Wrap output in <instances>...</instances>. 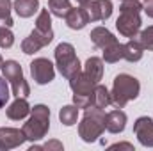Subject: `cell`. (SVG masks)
I'll list each match as a JSON object with an SVG mask.
<instances>
[{
  "label": "cell",
  "instance_id": "1",
  "mask_svg": "<svg viewBox=\"0 0 153 151\" xmlns=\"http://www.w3.org/2000/svg\"><path fill=\"white\" fill-rule=\"evenodd\" d=\"M141 11H143V2L139 0H123L119 5V16L116 20V29L119 30L121 36L125 38H137L141 32Z\"/></svg>",
  "mask_w": 153,
  "mask_h": 151
},
{
  "label": "cell",
  "instance_id": "2",
  "mask_svg": "<svg viewBox=\"0 0 153 151\" xmlns=\"http://www.w3.org/2000/svg\"><path fill=\"white\" fill-rule=\"evenodd\" d=\"M105 115L107 114L102 107H87L82 121L78 123V137L84 142H96L105 132Z\"/></svg>",
  "mask_w": 153,
  "mask_h": 151
},
{
  "label": "cell",
  "instance_id": "3",
  "mask_svg": "<svg viewBox=\"0 0 153 151\" xmlns=\"http://www.w3.org/2000/svg\"><path fill=\"white\" fill-rule=\"evenodd\" d=\"M141 93V84L134 75L119 73L116 75L111 89V100L116 109H123L128 101L135 100Z\"/></svg>",
  "mask_w": 153,
  "mask_h": 151
},
{
  "label": "cell",
  "instance_id": "4",
  "mask_svg": "<svg viewBox=\"0 0 153 151\" xmlns=\"http://www.w3.org/2000/svg\"><path fill=\"white\" fill-rule=\"evenodd\" d=\"M27 141L30 142H38L41 139H45V135L50 130V109L43 103H38L30 109V117L27 119V123L22 126Z\"/></svg>",
  "mask_w": 153,
  "mask_h": 151
},
{
  "label": "cell",
  "instance_id": "5",
  "mask_svg": "<svg viewBox=\"0 0 153 151\" xmlns=\"http://www.w3.org/2000/svg\"><path fill=\"white\" fill-rule=\"evenodd\" d=\"M98 82H94L89 75H85L84 71L76 73L73 78H70V87L73 91V105L76 109H87L93 105V94H94V87Z\"/></svg>",
  "mask_w": 153,
  "mask_h": 151
},
{
  "label": "cell",
  "instance_id": "6",
  "mask_svg": "<svg viewBox=\"0 0 153 151\" xmlns=\"http://www.w3.org/2000/svg\"><path fill=\"white\" fill-rule=\"evenodd\" d=\"M53 57H55V66L59 70V73L64 76V78H73L76 73L82 71V64L76 57V52L73 48V44L70 43H59L55 52H53Z\"/></svg>",
  "mask_w": 153,
  "mask_h": 151
},
{
  "label": "cell",
  "instance_id": "7",
  "mask_svg": "<svg viewBox=\"0 0 153 151\" xmlns=\"http://www.w3.org/2000/svg\"><path fill=\"white\" fill-rule=\"evenodd\" d=\"M2 76L11 84V87H13V94L16 96V98H29L30 96V85H29V82L25 80V76H23V70H22V66H20V62H16V61H4V64H2Z\"/></svg>",
  "mask_w": 153,
  "mask_h": 151
},
{
  "label": "cell",
  "instance_id": "8",
  "mask_svg": "<svg viewBox=\"0 0 153 151\" xmlns=\"http://www.w3.org/2000/svg\"><path fill=\"white\" fill-rule=\"evenodd\" d=\"M30 75L38 85H46L55 78V68L48 59L38 57L30 62Z\"/></svg>",
  "mask_w": 153,
  "mask_h": 151
},
{
  "label": "cell",
  "instance_id": "9",
  "mask_svg": "<svg viewBox=\"0 0 153 151\" xmlns=\"http://www.w3.org/2000/svg\"><path fill=\"white\" fill-rule=\"evenodd\" d=\"M89 16V21H105L112 14V2L111 0H89L82 5Z\"/></svg>",
  "mask_w": 153,
  "mask_h": 151
},
{
  "label": "cell",
  "instance_id": "10",
  "mask_svg": "<svg viewBox=\"0 0 153 151\" xmlns=\"http://www.w3.org/2000/svg\"><path fill=\"white\" fill-rule=\"evenodd\" d=\"M25 141H27V137H25L23 130H20V128H11V126L0 128V151L20 148Z\"/></svg>",
  "mask_w": 153,
  "mask_h": 151
},
{
  "label": "cell",
  "instance_id": "11",
  "mask_svg": "<svg viewBox=\"0 0 153 151\" xmlns=\"http://www.w3.org/2000/svg\"><path fill=\"white\" fill-rule=\"evenodd\" d=\"M134 133L137 137V141L146 146V148H153V119L148 115H141L135 119L134 123Z\"/></svg>",
  "mask_w": 153,
  "mask_h": 151
},
{
  "label": "cell",
  "instance_id": "12",
  "mask_svg": "<svg viewBox=\"0 0 153 151\" xmlns=\"http://www.w3.org/2000/svg\"><path fill=\"white\" fill-rule=\"evenodd\" d=\"M52 41H53V38H48V36L41 34L39 30L34 29L27 38L22 41V52L27 53V55H32V53L39 52L41 48H45L46 44H50Z\"/></svg>",
  "mask_w": 153,
  "mask_h": 151
},
{
  "label": "cell",
  "instance_id": "13",
  "mask_svg": "<svg viewBox=\"0 0 153 151\" xmlns=\"http://www.w3.org/2000/svg\"><path fill=\"white\" fill-rule=\"evenodd\" d=\"M89 38H91V41H93V44H94L96 48H100L102 52H105V50L112 48L114 44H117V43H119L114 34H112L109 29L102 27V25H100V27H94V29L91 30Z\"/></svg>",
  "mask_w": 153,
  "mask_h": 151
},
{
  "label": "cell",
  "instance_id": "14",
  "mask_svg": "<svg viewBox=\"0 0 153 151\" xmlns=\"http://www.w3.org/2000/svg\"><path fill=\"white\" fill-rule=\"evenodd\" d=\"M126 114L121 109H114L111 112H107L105 115V130L109 133H121L126 126Z\"/></svg>",
  "mask_w": 153,
  "mask_h": 151
},
{
  "label": "cell",
  "instance_id": "15",
  "mask_svg": "<svg viewBox=\"0 0 153 151\" xmlns=\"http://www.w3.org/2000/svg\"><path fill=\"white\" fill-rule=\"evenodd\" d=\"M64 20H66V25H68L71 30H82V29L89 23V16H87L85 9H84L82 5L71 7Z\"/></svg>",
  "mask_w": 153,
  "mask_h": 151
},
{
  "label": "cell",
  "instance_id": "16",
  "mask_svg": "<svg viewBox=\"0 0 153 151\" xmlns=\"http://www.w3.org/2000/svg\"><path fill=\"white\" fill-rule=\"evenodd\" d=\"M30 105H29V101H27V98H16L9 107H7V110H5V115L11 119V121H22V119H25L29 114H30Z\"/></svg>",
  "mask_w": 153,
  "mask_h": 151
},
{
  "label": "cell",
  "instance_id": "17",
  "mask_svg": "<svg viewBox=\"0 0 153 151\" xmlns=\"http://www.w3.org/2000/svg\"><path fill=\"white\" fill-rule=\"evenodd\" d=\"M144 55V48L137 39H130L128 43L123 44V59L128 62H137Z\"/></svg>",
  "mask_w": 153,
  "mask_h": 151
},
{
  "label": "cell",
  "instance_id": "18",
  "mask_svg": "<svg viewBox=\"0 0 153 151\" xmlns=\"http://www.w3.org/2000/svg\"><path fill=\"white\" fill-rule=\"evenodd\" d=\"M13 9L20 18H30L39 11V0H14Z\"/></svg>",
  "mask_w": 153,
  "mask_h": 151
},
{
  "label": "cell",
  "instance_id": "19",
  "mask_svg": "<svg viewBox=\"0 0 153 151\" xmlns=\"http://www.w3.org/2000/svg\"><path fill=\"white\" fill-rule=\"evenodd\" d=\"M84 73L89 75L94 82H100L103 76V59L100 57H89L84 64Z\"/></svg>",
  "mask_w": 153,
  "mask_h": 151
},
{
  "label": "cell",
  "instance_id": "20",
  "mask_svg": "<svg viewBox=\"0 0 153 151\" xmlns=\"http://www.w3.org/2000/svg\"><path fill=\"white\" fill-rule=\"evenodd\" d=\"M111 103H112V100H111V91H109L105 85L96 84V87H94V94H93V105L105 109V107H109Z\"/></svg>",
  "mask_w": 153,
  "mask_h": 151
},
{
  "label": "cell",
  "instance_id": "21",
  "mask_svg": "<svg viewBox=\"0 0 153 151\" xmlns=\"http://www.w3.org/2000/svg\"><path fill=\"white\" fill-rule=\"evenodd\" d=\"M70 9H71L70 0H48V11L57 18H66Z\"/></svg>",
  "mask_w": 153,
  "mask_h": 151
},
{
  "label": "cell",
  "instance_id": "22",
  "mask_svg": "<svg viewBox=\"0 0 153 151\" xmlns=\"http://www.w3.org/2000/svg\"><path fill=\"white\" fill-rule=\"evenodd\" d=\"M76 119H78V109H76L75 105H64L59 110V121L64 126H73V124H76Z\"/></svg>",
  "mask_w": 153,
  "mask_h": 151
},
{
  "label": "cell",
  "instance_id": "23",
  "mask_svg": "<svg viewBox=\"0 0 153 151\" xmlns=\"http://www.w3.org/2000/svg\"><path fill=\"white\" fill-rule=\"evenodd\" d=\"M13 2L11 0H0V27H13L14 20L11 16Z\"/></svg>",
  "mask_w": 153,
  "mask_h": 151
},
{
  "label": "cell",
  "instance_id": "24",
  "mask_svg": "<svg viewBox=\"0 0 153 151\" xmlns=\"http://www.w3.org/2000/svg\"><path fill=\"white\" fill-rule=\"evenodd\" d=\"M119 59H123V44L121 43H117L112 48H109V50L103 52V61L109 62V64H114Z\"/></svg>",
  "mask_w": 153,
  "mask_h": 151
},
{
  "label": "cell",
  "instance_id": "25",
  "mask_svg": "<svg viewBox=\"0 0 153 151\" xmlns=\"http://www.w3.org/2000/svg\"><path fill=\"white\" fill-rule=\"evenodd\" d=\"M137 41L143 44L144 50L153 52V25H150V27L144 29V30H141V32L137 34Z\"/></svg>",
  "mask_w": 153,
  "mask_h": 151
},
{
  "label": "cell",
  "instance_id": "26",
  "mask_svg": "<svg viewBox=\"0 0 153 151\" xmlns=\"http://www.w3.org/2000/svg\"><path fill=\"white\" fill-rule=\"evenodd\" d=\"M14 44V34L11 27H0V48H11Z\"/></svg>",
  "mask_w": 153,
  "mask_h": 151
},
{
  "label": "cell",
  "instance_id": "27",
  "mask_svg": "<svg viewBox=\"0 0 153 151\" xmlns=\"http://www.w3.org/2000/svg\"><path fill=\"white\" fill-rule=\"evenodd\" d=\"M38 150L62 151L64 150V146H62V142H59V141H48V142H45V144H41V146H30V151H38Z\"/></svg>",
  "mask_w": 153,
  "mask_h": 151
},
{
  "label": "cell",
  "instance_id": "28",
  "mask_svg": "<svg viewBox=\"0 0 153 151\" xmlns=\"http://www.w3.org/2000/svg\"><path fill=\"white\" fill-rule=\"evenodd\" d=\"M9 85H7V80L4 76H0V109L5 107V103L9 101Z\"/></svg>",
  "mask_w": 153,
  "mask_h": 151
},
{
  "label": "cell",
  "instance_id": "29",
  "mask_svg": "<svg viewBox=\"0 0 153 151\" xmlns=\"http://www.w3.org/2000/svg\"><path fill=\"white\" fill-rule=\"evenodd\" d=\"M109 150H130V151H134V146L130 142H116L112 146H109Z\"/></svg>",
  "mask_w": 153,
  "mask_h": 151
},
{
  "label": "cell",
  "instance_id": "30",
  "mask_svg": "<svg viewBox=\"0 0 153 151\" xmlns=\"http://www.w3.org/2000/svg\"><path fill=\"white\" fill-rule=\"evenodd\" d=\"M143 11H144L150 18H153V0H144V2H143Z\"/></svg>",
  "mask_w": 153,
  "mask_h": 151
},
{
  "label": "cell",
  "instance_id": "31",
  "mask_svg": "<svg viewBox=\"0 0 153 151\" xmlns=\"http://www.w3.org/2000/svg\"><path fill=\"white\" fill-rule=\"evenodd\" d=\"M76 2H78L80 5H84V4H85V2H89V0H76Z\"/></svg>",
  "mask_w": 153,
  "mask_h": 151
},
{
  "label": "cell",
  "instance_id": "32",
  "mask_svg": "<svg viewBox=\"0 0 153 151\" xmlns=\"http://www.w3.org/2000/svg\"><path fill=\"white\" fill-rule=\"evenodd\" d=\"M2 64H4V59H2V55H0V68H2Z\"/></svg>",
  "mask_w": 153,
  "mask_h": 151
},
{
  "label": "cell",
  "instance_id": "33",
  "mask_svg": "<svg viewBox=\"0 0 153 151\" xmlns=\"http://www.w3.org/2000/svg\"><path fill=\"white\" fill-rule=\"evenodd\" d=\"M121 2H123V0H121Z\"/></svg>",
  "mask_w": 153,
  "mask_h": 151
}]
</instances>
